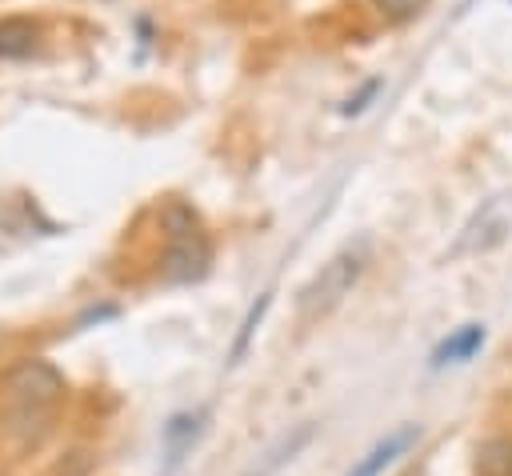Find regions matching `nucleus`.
<instances>
[{"label":"nucleus","instance_id":"obj_1","mask_svg":"<svg viewBox=\"0 0 512 476\" xmlns=\"http://www.w3.org/2000/svg\"><path fill=\"white\" fill-rule=\"evenodd\" d=\"M160 224L168 232V248L160 256V276L168 284H196L208 276L212 268V240L196 216L192 204L184 200H168L160 208Z\"/></svg>","mask_w":512,"mask_h":476},{"label":"nucleus","instance_id":"obj_2","mask_svg":"<svg viewBox=\"0 0 512 476\" xmlns=\"http://www.w3.org/2000/svg\"><path fill=\"white\" fill-rule=\"evenodd\" d=\"M60 396H64V376L56 364L40 356L20 360L0 376V400L12 424H44L60 404Z\"/></svg>","mask_w":512,"mask_h":476},{"label":"nucleus","instance_id":"obj_3","mask_svg":"<svg viewBox=\"0 0 512 476\" xmlns=\"http://www.w3.org/2000/svg\"><path fill=\"white\" fill-rule=\"evenodd\" d=\"M368 260H372V244L368 240H352L340 252H332L320 264V272L296 292L300 320H324L328 312H336L344 304V296H352V288L360 284Z\"/></svg>","mask_w":512,"mask_h":476},{"label":"nucleus","instance_id":"obj_4","mask_svg":"<svg viewBox=\"0 0 512 476\" xmlns=\"http://www.w3.org/2000/svg\"><path fill=\"white\" fill-rule=\"evenodd\" d=\"M208 420L212 412L208 408H184V412H172L168 424L160 428V448H164V476H172L188 452L200 444V436L208 432Z\"/></svg>","mask_w":512,"mask_h":476},{"label":"nucleus","instance_id":"obj_5","mask_svg":"<svg viewBox=\"0 0 512 476\" xmlns=\"http://www.w3.org/2000/svg\"><path fill=\"white\" fill-rule=\"evenodd\" d=\"M416 440H420V428H416V424H396V428L384 432L344 476H384V468H392L400 456H408V452L416 448Z\"/></svg>","mask_w":512,"mask_h":476},{"label":"nucleus","instance_id":"obj_6","mask_svg":"<svg viewBox=\"0 0 512 476\" xmlns=\"http://www.w3.org/2000/svg\"><path fill=\"white\" fill-rule=\"evenodd\" d=\"M312 436H316V424H296V428H288V432L276 436V440H272V444H268V448H264L240 476H276L288 460H296V456L312 444Z\"/></svg>","mask_w":512,"mask_h":476},{"label":"nucleus","instance_id":"obj_7","mask_svg":"<svg viewBox=\"0 0 512 476\" xmlns=\"http://www.w3.org/2000/svg\"><path fill=\"white\" fill-rule=\"evenodd\" d=\"M484 324H476V320H468V324H460V328H452L436 348H432V360H428V368L432 372H440V368H456V364H468V360H476V352L484 348Z\"/></svg>","mask_w":512,"mask_h":476},{"label":"nucleus","instance_id":"obj_8","mask_svg":"<svg viewBox=\"0 0 512 476\" xmlns=\"http://www.w3.org/2000/svg\"><path fill=\"white\" fill-rule=\"evenodd\" d=\"M40 48V24L32 16H4L0 20V60H24Z\"/></svg>","mask_w":512,"mask_h":476},{"label":"nucleus","instance_id":"obj_9","mask_svg":"<svg viewBox=\"0 0 512 476\" xmlns=\"http://www.w3.org/2000/svg\"><path fill=\"white\" fill-rule=\"evenodd\" d=\"M476 476H512V436H488L476 448Z\"/></svg>","mask_w":512,"mask_h":476},{"label":"nucleus","instance_id":"obj_10","mask_svg":"<svg viewBox=\"0 0 512 476\" xmlns=\"http://www.w3.org/2000/svg\"><path fill=\"white\" fill-rule=\"evenodd\" d=\"M268 308H272V292H260V296H256V304L244 312V320H240L236 336H232V348H228V364H240V360H244V352H248V344H252L256 328L264 324V312H268Z\"/></svg>","mask_w":512,"mask_h":476},{"label":"nucleus","instance_id":"obj_11","mask_svg":"<svg viewBox=\"0 0 512 476\" xmlns=\"http://www.w3.org/2000/svg\"><path fill=\"white\" fill-rule=\"evenodd\" d=\"M372 4H376V12H380L384 20H392V24H408V20H416V16L424 12L428 0H372Z\"/></svg>","mask_w":512,"mask_h":476},{"label":"nucleus","instance_id":"obj_12","mask_svg":"<svg viewBox=\"0 0 512 476\" xmlns=\"http://www.w3.org/2000/svg\"><path fill=\"white\" fill-rule=\"evenodd\" d=\"M380 88H384V80H380V76L364 80V84H360V92H356V96H348V100L340 104V116H360V112H368V104L380 96Z\"/></svg>","mask_w":512,"mask_h":476},{"label":"nucleus","instance_id":"obj_13","mask_svg":"<svg viewBox=\"0 0 512 476\" xmlns=\"http://www.w3.org/2000/svg\"><path fill=\"white\" fill-rule=\"evenodd\" d=\"M408 476H420V472H408Z\"/></svg>","mask_w":512,"mask_h":476}]
</instances>
